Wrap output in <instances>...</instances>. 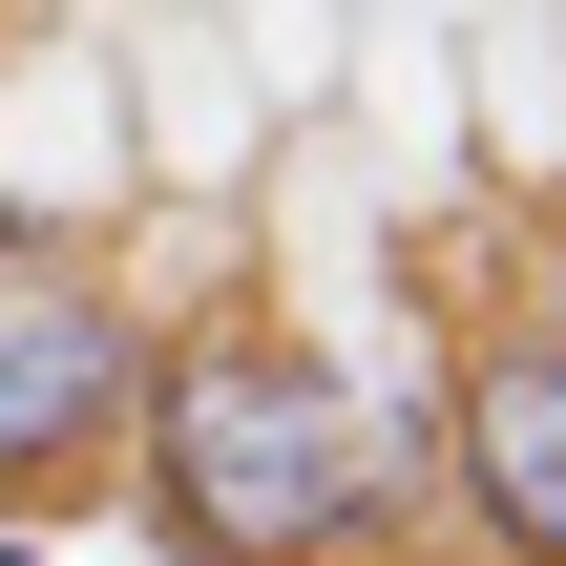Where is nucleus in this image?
<instances>
[{
  "instance_id": "obj_3",
  "label": "nucleus",
  "mask_w": 566,
  "mask_h": 566,
  "mask_svg": "<svg viewBox=\"0 0 566 566\" xmlns=\"http://www.w3.org/2000/svg\"><path fill=\"white\" fill-rule=\"evenodd\" d=\"M441 462H462V525H483L504 566H566V357L546 336H483V357H462Z\"/></svg>"
},
{
  "instance_id": "obj_5",
  "label": "nucleus",
  "mask_w": 566,
  "mask_h": 566,
  "mask_svg": "<svg viewBox=\"0 0 566 566\" xmlns=\"http://www.w3.org/2000/svg\"><path fill=\"white\" fill-rule=\"evenodd\" d=\"M0 566H42V546H0Z\"/></svg>"
},
{
  "instance_id": "obj_2",
  "label": "nucleus",
  "mask_w": 566,
  "mask_h": 566,
  "mask_svg": "<svg viewBox=\"0 0 566 566\" xmlns=\"http://www.w3.org/2000/svg\"><path fill=\"white\" fill-rule=\"evenodd\" d=\"M147 420V336L84 273H0V504H63L84 462H126Z\"/></svg>"
},
{
  "instance_id": "obj_1",
  "label": "nucleus",
  "mask_w": 566,
  "mask_h": 566,
  "mask_svg": "<svg viewBox=\"0 0 566 566\" xmlns=\"http://www.w3.org/2000/svg\"><path fill=\"white\" fill-rule=\"evenodd\" d=\"M147 546L168 566H357L399 441L336 357L294 336H210V357H147Z\"/></svg>"
},
{
  "instance_id": "obj_4",
  "label": "nucleus",
  "mask_w": 566,
  "mask_h": 566,
  "mask_svg": "<svg viewBox=\"0 0 566 566\" xmlns=\"http://www.w3.org/2000/svg\"><path fill=\"white\" fill-rule=\"evenodd\" d=\"M525 336H546V357H566V315H525Z\"/></svg>"
}]
</instances>
